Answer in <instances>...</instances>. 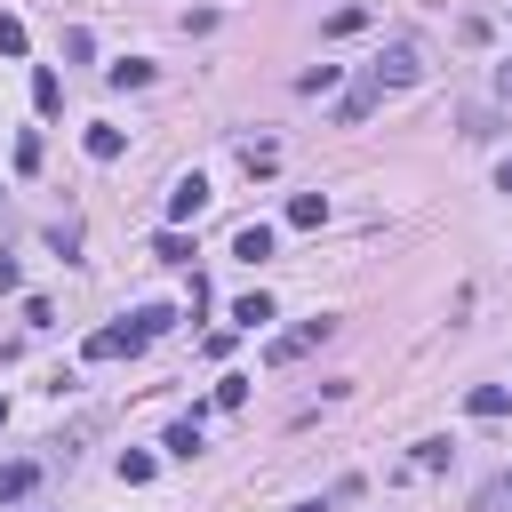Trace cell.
<instances>
[{"instance_id": "1", "label": "cell", "mask_w": 512, "mask_h": 512, "mask_svg": "<svg viewBox=\"0 0 512 512\" xmlns=\"http://www.w3.org/2000/svg\"><path fill=\"white\" fill-rule=\"evenodd\" d=\"M168 320H176L168 304H136L128 320H112V328H96V336H88V360H136V352H144Z\"/></svg>"}, {"instance_id": "2", "label": "cell", "mask_w": 512, "mask_h": 512, "mask_svg": "<svg viewBox=\"0 0 512 512\" xmlns=\"http://www.w3.org/2000/svg\"><path fill=\"white\" fill-rule=\"evenodd\" d=\"M368 72H376V88H416V80H424V40H408V32L384 40Z\"/></svg>"}, {"instance_id": "3", "label": "cell", "mask_w": 512, "mask_h": 512, "mask_svg": "<svg viewBox=\"0 0 512 512\" xmlns=\"http://www.w3.org/2000/svg\"><path fill=\"white\" fill-rule=\"evenodd\" d=\"M328 336H336V320L320 312V320H304V328H288V336H272V344H264V360H272V368H288V360H304V352H320Z\"/></svg>"}, {"instance_id": "4", "label": "cell", "mask_w": 512, "mask_h": 512, "mask_svg": "<svg viewBox=\"0 0 512 512\" xmlns=\"http://www.w3.org/2000/svg\"><path fill=\"white\" fill-rule=\"evenodd\" d=\"M200 208H208V176H176V192H168V216H176V224H192Z\"/></svg>"}, {"instance_id": "5", "label": "cell", "mask_w": 512, "mask_h": 512, "mask_svg": "<svg viewBox=\"0 0 512 512\" xmlns=\"http://www.w3.org/2000/svg\"><path fill=\"white\" fill-rule=\"evenodd\" d=\"M376 104H384V88H376V72H368L360 88H344V104H336V120H368Z\"/></svg>"}, {"instance_id": "6", "label": "cell", "mask_w": 512, "mask_h": 512, "mask_svg": "<svg viewBox=\"0 0 512 512\" xmlns=\"http://www.w3.org/2000/svg\"><path fill=\"white\" fill-rule=\"evenodd\" d=\"M232 256H240V264H264V256H272V224H240V232H232Z\"/></svg>"}, {"instance_id": "7", "label": "cell", "mask_w": 512, "mask_h": 512, "mask_svg": "<svg viewBox=\"0 0 512 512\" xmlns=\"http://www.w3.org/2000/svg\"><path fill=\"white\" fill-rule=\"evenodd\" d=\"M160 448H168V456H184V464H192V456H200V408H192V416H176V424H168V440H160Z\"/></svg>"}, {"instance_id": "8", "label": "cell", "mask_w": 512, "mask_h": 512, "mask_svg": "<svg viewBox=\"0 0 512 512\" xmlns=\"http://www.w3.org/2000/svg\"><path fill=\"white\" fill-rule=\"evenodd\" d=\"M472 512H512V464H504L496 480H480V488H472Z\"/></svg>"}, {"instance_id": "9", "label": "cell", "mask_w": 512, "mask_h": 512, "mask_svg": "<svg viewBox=\"0 0 512 512\" xmlns=\"http://www.w3.org/2000/svg\"><path fill=\"white\" fill-rule=\"evenodd\" d=\"M288 224H296V232H320V224H328V200H320V192H296V200H288Z\"/></svg>"}, {"instance_id": "10", "label": "cell", "mask_w": 512, "mask_h": 512, "mask_svg": "<svg viewBox=\"0 0 512 512\" xmlns=\"http://www.w3.org/2000/svg\"><path fill=\"white\" fill-rule=\"evenodd\" d=\"M32 488H40V464H0V504H16Z\"/></svg>"}, {"instance_id": "11", "label": "cell", "mask_w": 512, "mask_h": 512, "mask_svg": "<svg viewBox=\"0 0 512 512\" xmlns=\"http://www.w3.org/2000/svg\"><path fill=\"white\" fill-rule=\"evenodd\" d=\"M104 80H112V88H144L152 64H144V56H120V64H104Z\"/></svg>"}, {"instance_id": "12", "label": "cell", "mask_w": 512, "mask_h": 512, "mask_svg": "<svg viewBox=\"0 0 512 512\" xmlns=\"http://www.w3.org/2000/svg\"><path fill=\"white\" fill-rule=\"evenodd\" d=\"M464 408H472V416H504V408H512V392H504V384H472V400H464Z\"/></svg>"}, {"instance_id": "13", "label": "cell", "mask_w": 512, "mask_h": 512, "mask_svg": "<svg viewBox=\"0 0 512 512\" xmlns=\"http://www.w3.org/2000/svg\"><path fill=\"white\" fill-rule=\"evenodd\" d=\"M120 152H128L120 128H88V160H120Z\"/></svg>"}, {"instance_id": "14", "label": "cell", "mask_w": 512, "mask_h": 512, "mask_svg": "<svg viewBox=\"0 0 512 512\" xmlns=\"http://www.w3.org/2000/svg\"><path fill=\"white\" fill-rule=\"evenodd\" d=\"M240 168H248V176H272V168H280V144H240Z\"/></svg>"}, {"instance_id": "15", "label": "cell", "mask_w": 512, "mask_h": 512, "mask_svg": "<svg viewBox=\"0 0 512 512\" xmlns=\"http://www.w3.org/2000/svg\"><path fill=\"white\" fill-rule=\"evenodd\" d=\"M352 32H368V8H336L328 16V40H352Z\"/></svg>"}, {"instance_id": "16", "label": "cell", "mask_w": 512, "mask_h": 512, "mask_svg": "<svg viewBox=\"0 0 512 512\" xmlns=\"http://www.w3.org/2000/svg\"><path fill=\"white\" fill-rule=\"evenodd\" d=\"M32 104L56 112V104H64V80H56V72H32Z\"/></svg>"}, {"instance_id": "17", "label": "cell", "mask_w": 512, "mask_h": 512, "mask_svg": "<svg viewBox=\"0 0 512 512\" xmlns=\"http://www.w3.org/2000/svg\"><path fill=\"white\" fill-rule=\"evenodd\" d=\"M152 256H160V264H192V240H184V232H160Z\"/></svg>"}, {"instance_id": "18", "label": "cell", "mask_w": 512, "mask_h": 512, "mask_svg": "<svg viewBox=\"0 0 512 512\" xmlns=\"http://www.w3.org/2000/svg\"><path fill=\"white\" fill-rule=\"evenodd\" d=\"M232 320H240V328H264V320H272V296H240Z\"/></svg>"}, {"instance_id": "19", "label": "cell", "mask_w": 512, "mask_h": 512, "mask_svg": "<svg viewBox=\"0 0 512 512\" xmlns=\"http://www.w3.org/2000/svg\"><path fill=\"white\" fill-rule=\"evenodd\" d=\"M120 480H128V488H144V480H152V456H144V448H128V456H120Z\"/></svg>"}, {"instance_id": "20", "label": "cell", "mask_w": 512, "mask_h": 512, "mask_svg": "<svg viewBox=\"0 0 512 512\" xmlns=\"http://www.w3.org/2000/svg\"><path fill=\"white\" fill-rule=\"evenodd\" d=\"M296 88H304V96H320V88H336V64H312V72H296Z\"/></svg>"}, {"instance_id": "21", "label": "cell", "mask_w": 512, "mask_h": 512, "mask_svg": "<svg viewBox=\"0 0 512 512\" xmlns=\"http://www.w3.org/2000/svg\"><path fill=\"white\" fill-rule=\"evenodd\" d=\"M240 400H248V376H224V384H216V400H208V408H240Z\"/></svg>"}, {"instance_id": "22", "label": "cell", "mask_w": 512, "mask_h": 512, "mask_svg": "<svg viewBox=\"0 0 512 512\" xmlns=\"http://www.w3.org/2000/svg\"><path fill=\"white\" fill-rule=\"evenodd\" d=\"M448 456H456V448H448V440H416V464H424V472H440V464H448Z\"/></svg>"}, {"instance_id": "23", "label": "cell", "mask_w": 512, "mask_h": 512, "mask_svg": "<svg viewBox=\"0 0 512 512\" xmlns=\"http://www.w3.org/2000/svg\"><path fill=\"white\" fill-rule=\"evenodd\" d=\"M0 56H24V24H16L8 8H0Z\"/></svg>"}, {"instance_id": "24", "label": "cell", "mask_w": 512, "mask_h": 512, "mask_svg": "<svg viewBox=\"0 0 512 512\" xmlns=\"http://www.w3.org/2000/svg\"><path fill=\"white\" fill-rule=\"evenodd\" d=\"M16 280H24V272H16V256H8V248H0V296H8V288H16Z\"/></svg>"}, {"instance_id": "25", "label": "cell", "mask_w": 512, "mask_h": 512, "mask_svg": "<svg viewBox=\"0 0 512 512\" xmlns=\"http://www.w3.org/2000/svg\"><path fill=\"white\" fill-rule=\"evenodd\" d=\"M496 192H512V160H504V168H496Z\"/></svg>"}, {"instance_id": "26", "label": "cell", "mask_w": 512, "mask_h": 512, "mask_svg": "<svg viewBox=\"0 0 512 512\" xmlns=\"http://www.w3.org/2000/svg\"><path fill=\"white\" fill-rule=\"evenodd\" d=\"M496 88H504V96H512V56H504V72H496Z\"/></svg>"}, {"instance_id": "27", "label": "cell", "mask_w": 512, "mask_h": 512, "mask_svg": "<svg viewBox=\"0 0 512 512\" xmlns=\"http://www.w3.org/2000/svg\"><path fill=\"white\" fill-rule=\"evenodd\" d=\"M296 512H328V504H296Z\"/></svg>"}, {"instance_id": "28", "label": "cell", "mask_w": 512, "mask_h": 512, "mask_svg": "<svg viewBox=\"0 0 512 512\" xmlns=\"http://www.w3.org/2000/svg\"><path fill=\"white\" fill-rule=\"evenodd\" d=\"M0 424H8V400H0Z\"/></svg>"}]
</instances>
